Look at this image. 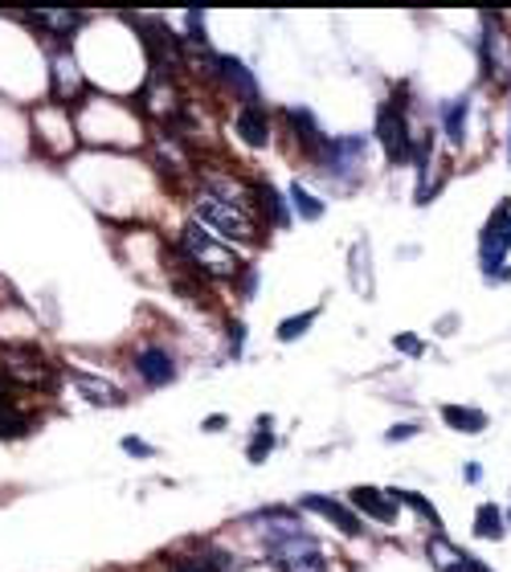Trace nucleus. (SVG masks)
<instances>
[{
	"label": "nucleus",
	"mask_w": 511,
	"mask_h": 572,
	"mask_svg": "<svg viewBox=\"0 0 511 572\" xmlns=\"http://www.w3.org/2000/svg\"><path fill=\"white\" fill-rule=\"evenodd\" d=\"M193 209H197V217H201L205 225H213V230L233 237V242H254V230H258V225H254V217L246 213L242 197H233L225 188H201Z\"/></svg>",
	"instance_id": "obj_1"
},
{
	"label": "nucleus",
	"mask_w": 511,
	"mask_h": 572,
	"mask_svg": "<svg viewBox=\"0 0 511 572\" xmlns=\"http://www.w3.org/2000/svg\"><path fill=\"white\" fill-rule=\"evenodd\" d=\"M181 249H185L188 266L201 270V275H209V279H233V275L242 270V258H237L225 242L209 237V230H201L197 221L181 230Z\"/></svg>",
	"instance_id": "obj_2"
},
{
	"label": "nucleus",
	"mask_w": 511,
	"mask_h": 572,
	"mask_svg": "<svg viewBox=\"0 0 511 572\" xmlns=\"http://www.w3.org/2000/svg\"><path fill=\"white\" fill-rule=\"evenodd\" d=\"M376 136L385 143V155L393 168H405L414 152H418V143L409 136V124H405V107L402 103H385L381 115H376Z\"/></svg>",
	"instance_id": "obj_3"
},
{
	"label": "nucleus",
	"mask_w": 511,
	"mask_h": 572,
	"mask_svg": "<svg viewBox=\"0 0 511 572\" xmlns=\"http://www.w3.org/2000/svg\"><path fill=\"white\" fill-rule=\"evenodd\" d=\"M0 376L25 388H46L54 369H49V360L42 352H33L30 343H21V348H0Z\"/></svg>",
	"instance_id": "obj_4"
},
{
	"label": "nucleus",
	"mask_w": 511,
	"mask_h": 572,
	"mask_svg": "<svg viewBox=\"0 0 511 572\" xmlns=\"http://www.w3.org/2000/svg\"><path fill=\"white\" fill-rule=\"evenodd\" d=\"M270 560H275L282 572H327V557L320 552V544L311 540L307 532H303V536H291V540L270 544Z\"/></svg>",
	"instance_id": "obj_5"
},
{
	"label": "nucleus",
	"mask_w": 511,
	"mask_h": 572,
	"mask_svg": "<svg viewBox=\"0 0 511 572\" xmlns=\"http://www.w3.org/2000/svg\"><path fill=\"white\" fill-rule=\"evenodd\" d=\"M483 66L487 78L499 86H511V37L503 33L499 16H487V30H483Z\"/></svg>",
	"instance_id": "obj_6"
},
{
	"label": "nucleus",
	"mask_w": 511,
	"mask_h": 572,
	"mask_svg": "<svg viewBox=\"0 0 511 572\" xmlns=\"http://www.w3.org/2000/svg\"><path fill=\"white\" fill-rule=\"evenodd\" d=\"M511 249V201H503L496 213L487 217V230H483V266L496 270Z\"/></svg>",
	"instance_id": "obj_7"
},
{
	"label": "nucleus",
	"mask_w": 511,
	"mask_h": 572,
	"mask_svg": "<svg viewBox=\"0 0 511 572\" xmlns=\"http://www.w3.org/2000/svg\"><path fill=\"white\" fill-rule=\"evenodd\" d=\"M320 160H324V172H332V176H348V172H352L360 160H364V140H360V136L327 140L324 152H320Z\"/></svg>",
	"instance_id": "obj_8"
},
{
	"label": "nucleus",
	"mask_w": 511,
	"mask_h": 572,
	"mask_svg": "<svg viewBox=\"0 0 511 572\" xmlns=\"http://www.w3.org/2000/svg\"><path fill=\"white\" fill-rule=\"evenodd\" d=\"M218 78L230 86V94L242 107H254V103H258V82H254V74H249L237 58H218Z\"/></svg>",
	"instance_id": "obj_9"
},
{
	"label": "nucleus",
	"mask_w": 511,
	"mask_h": 572,
	"mask_svg": "<svg viewBox=\"0 0 511 572\" xmlns=\"http://www.w3.org/2000/svg\"><path fill=\"white\" fill-rule=\"evenodd\" d=\"M70 381H74L78 393H82L91 405H98V409H119V405H124V393L111 385V381H103V376H91V372H70Z\"/></svg>",
	"instance_id": "obj_10"
},
{
	"label": "nucleus",
	"mask_w": 511,
	"mask_h": 572,
	"mask_svg": "<svg viewBox=\"0 0 511 572\" xmlns=\"http://www.w3.org/2000/svg\"><path fill=\"white\" fill-rule=\"evenodd\" d=\"M233 131H237V136L249 143V148H266V143H270V115L263 110V103H254V107L237 110Z\"/></svg>",
	"instance_id": "obj_11"
},
{
	"label": "nucleus",
	"mask_w": 511,
	"mask_h": 572,
	"mask_svg": "<svg viewBox=\"0 0 511 572\" xmlns=\"http://www.w3.org/2000/svg\"><path fill=\"white\" fill-rule=\"evenodd\" d=\"M136 372H140L143 385H169L172 376H176V364H172V357L164 352V348H143L140 357H136Z\"/></svg>",
	"instance_id": "obj_12"
},
{
	"label": "nucleus",
	"mask_w": 511,
	"mask_h": 572,
	"mask_svg": "<svg viewBox=\"0 0 511 572\" xmlns=\"http://www.w3.org/2000/svg\"><path fill=\"white\" fill-rule=\"evenodd\" d=\"M352 503H357L364 515H372L376 524H393L397 520V499L388 491H376V487H357L352 491Z\"/></svg>",
	"instance_id": "obj_13"
},
{
	"label": "nucleus",
	"mask_w": 511,
	"mask_h": 572,
	"mask_svg": "<svg viewBox=\"0 0 511 572\" xmlns=\"http://www.w3.org/2000/svg\"><path fill=\"white\" fill-rule=\"evenodd\" d=\"M303 507H307V511H320V515H327L332 524L340 527L344 536H357V532H360V520H357V515H352L348 507H344V503H336V499L307 495V499H303Z\"/></svg>",
	"instance_id": "obj_14"
},
{
	"label": "nucleus",
	"mask_w": 511,
	"mask_h": 572,
	"mask_svg": "<svg viewBox=\"0 0 511 572\" xmlns=\"http://www.w3.org/2000/svg\"><path fill=\"white\" fill-rule=\"evenodd\" d=\"M287 119H291V136H299V148H303V155H320L324 152L327 136L315 127V119H311L307 110H287Z\"/></svg>",
	"instance_id": "obj_15"
},
{
	"label": "nucleus",
	"mask_w": 511,
	"mask_h": 572,
	"mask_svg": "<svg viewBox=\"0 0 511 572\" xmlns=\"http://www.w3.org/2000/svg\"><path fill=\"white\" fill-rule=\"evenodd\" d=\"M30 21L42 30H54L58 37H74V30L86 25V13H33Z\"/></svg>",
	"instance_id": "obj_16"
},
{
	"label": "nucleus",
	"mask_w": 511,
	"mask_h": 572,
	"mask_svg": "<svg viewBox=\"0 0 511 572\" xmlns=\"http://www.w3.org/2000/svg\"><path fill=\"white\" fill-rule=\"evenodd\" d=\"M442 421H446L450 430H463V433H479L483 425H487V418H483L479 409H463V405H446V409H442Z\"/></svg>",
	"instance_id": "obj_17"
},
{
	"label": "nucleus",
	"mask_w": 511,
	"mask_h": 572,
	"mask_svg": "<svg viewBox=\"0 0 511 572\" xmlns=\"http://www.w3.org/2000/svg\"><path fill=\"white\" fill-rule=\"evenodd\" d=\"M30 425H33V421L25 418V413H21V409L9 401V397H0V437H25V433H30Z\"/></svg>",
	"instance_id": "obj_18"
},
{
	"label": "nucleus",
	"mask_w": 511,
	"mask_h": 572,
	"mask_svg": "<svg viewBox=\"0 0 511 572\" xmlns=\"http://www.w3.org/2000/svg\"><path fill=\"white\" fill-rule=\"evenodd\" d=\"M475 536H479V540H499V536H503V515H499V507L483 503L479 515H475Z\"/></svg>",
	"instance_id": "obj_19"
},
{
	"label": "nucleus",
	"mask_w": 511,
	"mask_h": 572,
	"mask_svg": "<svg viewBox=\"0 0 511 572\" xmlns=\"http://www.w3.org/2000/svg\"><path fill=\"white\" fill-rule=\"evenodd\" d=\"M291 205L299 209L303 221H320V217H324V201H315L303 185H291Z\"/></svg>",
	"instance_id": "obj_20"
},
{
	"label": "nucleus",
	"mask_w": 511,
	"mask_h": 572,
	"mask_svg": "<svg viewBox=\"0 0 511 572\" xmlns=\"http://www.w3.org/2000/svg\"><path fill=\"white\" fill-rule=\"evenodd\" d=\"M275 446V437H270V418L258 421V433H254V442H249V463H263L266 454Z\"/></svg>",
	"instance_id": "obj_21"
},
{
	"label": "nucleus",
	"mask_w": 511,
	"mask_h": 572,
	"mask_svg": "<svg viewBox=\"0 0 511 572\" xmlns=\"http://www.w3.org/2000/svg\"><path fill=\"white\" fill-rule=\"evenodd\" d=\"M315 315H320V311H303V315H294V319H282V324H279V340L282 343L299 340V336L307 331V324H315Z\"/></svg>",
	"instance_id": "obj_22"
},
{
	"label": "nucleus",
	"mask_w": 511,
	"mask_h": 572,
	"mask_svg": "<svg viewBox=\"0 0 511 572\" xmlns=\"http://www.w3.org/2000/svg\"><path fill=\"white\" fill-rule=\"evenodd\" d=\"M466 107H471V103H466V98H458V103H450L446 107V136L454 143L463 140V127H466Z\"/></svg>",
	"instance_id": "obj_23"
},
{
	"label": "nucleus",
	"mask_w": 511,
	"mask_h": 572,
	"mask_svg": "<svg viewBox=\"0 0 511 572\" xmlns=\"http://www.w3.org/2000/svg\"><path fill=\"white\" fill-rule=\"evenodd\" d=\"M388 495H393V499H402V503H409V507L418 511V515H426V520H430V527H438V511L430 507V503H426V499H421V495H409V491H388Z\"/></svg>",
	"instance_id": "obj_24"
},
{
	"label": "nucleus",
	"mask_w": 511,
	"mask_h": 572,
	"mask_svg": "<svg viewBox=\"0 0 511 572\" xmlns=\"http://www.w3.org/2000/svg\"><path fill=\"white\" fill-rule=\"evenodd\" d=\"M258 197H263V205L270 209V217H275V225H287V209H282V197L275 192L270 185L258 188Z\"/></svg>",
	"instance_id": "obj_25"
},
{
	"label": "nucleus",
	"mask_w": 511,
	"mask_h": 572,
	"mask_svg": "<svg viewBox=\"0 0 511 572\" xmlns=\"http://www.w3.org/2000/svg\"><path fill=\"white\" fill-rule=\"evenodd\" d=\"M172 572H213V569H209V560H205V557H201V548H197V557L176 560V564H172Z\"/></svg>",
	"instance_id": "obj_26"
},
{
	"label": "nucleus",
	"mask_w": 511,
	"mask_h": 572,
	"mask_svg": "<svg viewBox=\"0 0 511 572\" xmlns=\"http://www.w3.org/2000/svg\"><path fill=\"white\" fill-rule=\"evenodd\" d=\"M124 450L127 454H136V458H152V446L140 442V437H124Z\"/></svg>",
	"instance_id": "obj_27"
},
{
	"label": "nucleus",
	"mask_w": 511,
	"mask_h": 572,
	"mask_svg": "<svg viewBox=\"0 0 511 572\" xmlns=\"http://www.w3.org/2000/svg\"><path fill=\"white\" fill-rule=\"evenodd\" d=\"M414 433H418V425H402V430H388L385 437L388 442H402V437H414Z\"/></svg>",
	"instance_id": "obj_28"
},
{
	"label": "nucleus",
	"mask_w": 511,
	"mask_h": 572,
	"mask_svg": "<svg viewBox=\"0 0 511 572\" xmlns=\"http://www.w3.org/2000/svg\"><path fill=\"white\" fill-rule=\"evenodd\" d=\"M397 348H402V352H421V343L414 340V336H402V340H397Z\"/></svg>",
	"instance_id": "obj_29"
},
{
	"label": "nucleus",
	"mask_w": 511,
	"mask_h": 572,
	"mask_svg": "<svg viewBox=\"0 0 511 572\" xmlns=\"http://www.w3.org/2000/svg\"><path fill=\"white\" fill-rule=\"evenodd\" d=\"M0 397H4V381H0Z\"/></svg>",
	"instance_id": "obj_30"
}]
</instances>
